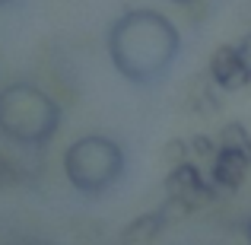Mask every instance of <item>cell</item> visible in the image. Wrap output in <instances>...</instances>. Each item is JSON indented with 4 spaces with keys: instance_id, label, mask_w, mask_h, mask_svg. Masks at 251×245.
Segmentation results:
<instances>
[{
    "instance_id": "obj_15",
    "label": "cell",
    "mask_w": 251,
    "mask_h": 245,
    "mask_svg": "<svg viewBox=\"0 0 251 245\" xmlns=\"http://www.w3.org/2000/svg\"><path fill=\"white\" fill-rule=\"evenodd\" d=\"M245 239H248V245H251V214H248V220H245Z\"/></svg>"
},
{
    "instance_id": "obj_12",
    "label": "cell",
    "mask_w": 251,
    "mask_h": 245,
    "mask_svg": "<svg viewBox=\"0 0 251 245\" xmlns=\"http://www.w3.org/2000/svg\"><path fill=\"white\" fill-rule=\"evenodd\" d=\"M23 182V172L16 169L6 156H0V191H10V188H16V185Z\"/></svg>"
},
{
    "instance_id": "obj_10",
    "label": "cell",
    "mask_w": 251,
    "mask_h": 245,
    "mask_svg": "<svg viewBox=\"0 0 251 245\" xmlns=\"http://www.w3.org/2000/svg\"><path fill=\"white\" fill-rule=\"evenodd\" d=\"M191 160V150H188V140H181V137H175V140H169L166 147H162V163L169 165H181Z\"/></svg>"
},
{
    "instance_id": "obj_1",
    "label": "cell",
    "mask_w": 251,
    "mask_h": 245,
    "mask_svg": "<svg viewBox=\"0 0 251 245\" xmlns=\"http://www.w3.org/2000/svg\"><path fill=\"white\" fill-rule=\"evenodd\" d=\"M108 57L111 67L134 86H153L169 74L181 51V32L159 10L137 6L108 26Z\"/></svg>"
},
{
    "instance_id": "obj_8",
    "label": "cell",
    "mask_w": 251,
    "mask_h": 245,
    "mask_svg": "<svg viewBox=\"0 0 251 245\" xmlns=\"http://www.w3.org/2000/svg\"><path fill=\"white\" fill-rule=\"evenodd\" d=\"M216 143H220V147H232V150H239V153H245L248 160H251V131H248L242 121H229V124H223V128H220V137H216Z\"/></svg>"
},
{
    "instance_id": "obj_17",
    "label": "cell",
    "mask_w": 251,
    "mask_h": 245,
    "mask_svg": "<svg viewBox=\"0 0 251 245\" xmlns=\"http://www.w3.org/2000/svg\"><path fill=\"white\" fill-rule=\"evenodd\" d=\"M13 3H16V0H0V6H13Z\"/></svg>"
},
{
    "instance_id": "obj_9",
    "label": "cell",
    "mask_w": 251,
    "mask_h": 245,
    "mask_svg": "<svg viewBox=\"0 0 251 245\" xmlns=\"http://www.w3.org/2000/svg\"><path fill=\"white\" fill-rule=\"evenodd\" d=\"M159 214H162V220H166V226H172V223L188 220V217L194 214V207H191L184 197H172V194H166V201L159 204Z\"/></svg>"
},
{
    "instance_id": "obj_7",
    "label": "cell",
    "mask_w": 251,
    "mask_h": 245,
    "mask_svg": "<svg viewBox=\"0 0 251 245\" xmlns=\"http://www.w3.org/2000/svg\"><path fill=\"white\" fill-rule=\"evenodd\" d=\"M162 229H169L166 220H162V214H159V210H150V214H143V217H137V220H130L127 226L121 229V242H124V245L153 242L156 236L162 233Z\"/></svg>"
},
{
    "instance_id": "obj_14",
    "label": "cell",
    "mask_w": 251,
    "mask_h": 245,
    "mask_svg": "<svg viewBox=\"0 0 251 245\" xmlns=\"http://www.w3.org/2000/svg\"><path fill=\"white\" fill-rule=\"evenodd\" d=\"M3 245H54L51 239H42V236H16V239L3 242Z\"/></svg>"
},
{
    "instance_id": "obj_16",
    "label": "cell",
    "mask_w": 251,
    "mask_h": 245,
    "mask_svg": "<svg viewBox=\"0 0 251 245\" xmlns=\"http://www.w3.org/2000/svg\"><path fill=\"white\" fill-rule=\"evenodd\" d=\"M172 3H181V6H188V3H197V0H172Z\"/></svg>"
},
{
    "instance_id": "obj_6",
    "label": "cell",
    "mask_w": 251,
    "mask_h": 245,
    "mask_svg": "<svg viewBox=\"0 0 251 245\" xmlns=\"http://www.w3.org/2000/svg\"><path fill=\"white\" fill-rule=\"evenodd\" d=\"M210 77H213V83L220 86L223 92H239V89L248 86L251 70L242 64L235 45H220V48L213 51V57H210Z\"/></svg>"
},
{
    "instance_id": "obj_2",
    "label": "cell",
    "mask_w": 251,
    "mask_h": 245,
    "mask_svg": "<svg viewBox=\"0 0 251 245\" xmlns=\"http://www.w3.org/2000/svg\"><path fill=\"white\" fill-rule=\"evenodd\" d=\"M64 109L35 83H10L0 89V137L23 150H45L57 137Z\"/></svg>"
},
{
    "instance_id": "obj_11",
    "label": "cell",
    "mask_w": 251,
    "mask_h": 245,
    "mask_svg": "<svg viewBox=\"0 0 251 245\" xmlns=\"http://www.w3.org/2000/svg\"><path fill=\"white\" fill-rule=\"evenodd\" d=\"M188 150H191V156H197V160H213L216 150H220V143H216L213 137H207V134H194V137H188Z\"/></svg>"
},
{
    "instance_id": "obj_13",
    "label": "cell",
    "mask_w": 251,
    "mask_h": 245,
    "mask_svg": "<svg viewBox=\"0 0 251 245\" xmlns=\"http://www.w3.org/2000/svg\"><path fill=\"white\" fill-rule=\"evenodd\" d=\"M235 51H239V57H242V64H245V67L251 70V32L245 38H242L239 45H235Z\"/></svg>"
},
{
    "instance_id": "obj_4",
    "label": "cell",
    "mask_w": 251,
    "mask_h": 245,
    "mask_svg": "<svg viewBox=\"0 0 251 245\" xmlns=\"http://www.w3.org/2000/svg\"><path fill=\"white\" fill-rule=\"evenodd\" d=\"M166 194L172 197H184L191 207H203V204H213L216 197V188L210 185V178H203V172L197 169L194 163H181V165H172L166 172Z\"/></svg>"
},
{
    "instance_id": "obj_5",
    "label": "cell",
    "mask_w": 251,
    "mask_h": 245,
    "mask_svg": "<svg viewBox=\"0 0 251 245\" xmlns=\"http://www.w3.org/2000/svg\"><path fill=\"white\" fill-rule=\"evenodd\" d=\"M248 169L251 160L245 153H239L232 147H220L213 156V165H210V185L216 188V194H232L248 178Z\"/></svg>"
},
{
    "instance_id": "obj_3",
    "label": "cell",
    "mask_w": 251,
    "mask_h": 245,
    "mask_svg": "<svg viewBox=\"0 0 251 245\" xmlns=\"http://www.w3.org/2000/svg\"><path fill=\"white\" fill-rule=\"evenodd\" d=\"M127 172V153L105 134H86L64 150V178L83 197H102Z\"/></svg>"
}]
</instances>
